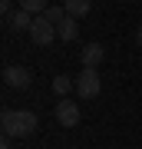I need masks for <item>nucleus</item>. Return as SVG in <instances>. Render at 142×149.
<instances>
[{
  "label": "nucleus",
  "mask_w": 142,
  "mask_h": 149,
  "mask_svg": "<svg viewBox=\"0 0 142 149\" xmlns=\"http://www.w3.org/2000/svg\"><path fill=\"white\" fill-rule=\"evenodd\" d=\"M0 126H3V136H10V139H26V136L37 133L40 119H37V113H30V109H3Z\"/></svg>",
  "instance_id": "1"
},
{
  "label": "nucleus",
  "mask_w": 142,
  "mask_h": 149,
  "mask_svg": "<svg viewBox=\"0 0 142 149\" xmlns=\"http://www.w3.org/2000/svg\"><path fill=\"white\" fill-rule=\"evenodd\" d=\"M99 90H103L99 70L96 66H83V73L76 76V96L79 100H93V96H99Z\"/></svg>",
  "instance_id": "2"
},
{
  "label": "nucleus",
  "mask_w": 142,
  "mask_h": 149,
  "mask_svg": "<svg viewBox=\"0 0 142 149\" xmlns=\"http://www.w3.org/2000/svg\"><path fill=\"white\" fill-rule=\"evenodd\" d=\"M60 33H56V27H53V23L46 20V17H37V20H33V27H30V40L37 43V47H50L53 40H56Z\"/></svg>",
  "instance_id": "3"
},
{
  "label": "nucleus",
  "mask_w": 142,
  "mask_h": 149,
  "mask_svg": "<svg viewBox=\"0 0 142 149\" xmlns=\"http://www.w3.org/2000/svg\"><path fill=\"white\" fill-rule=\"evenodd\" d=\"M56 123H60V126H66V129L79 126V106H76L73 100L60 96V103H56Z\"/></svg>",
  "instance_id": "4"
},
{
  "label": "nucleus",
  "mask_w": 142,
  "mask_h": 149,
  "mask_svg": "<svg viewBox=\"0 0 142 149\" xmlns=\"http://www.w3.org/2000/svg\"><path fill=\"white\" fill-rule=\"evenodd\" d=\"M3 83L13 86V90H26L30 86V70L26 66H7L3 70Z\"/></svg>",
  "instance_id": "5"
},
{
  "label": "nucleus",
  "mask_w": 142,
  "mask_h": 149,
  "mask_svg": "<svg viewBox=\"0 0 142 149\" xmlns=\"http://www.w3.org/2000/svg\"><path fill=\"white\" fill-rule=\"evenodd\" d=\"M106 56L103 43H89V47H83V66H99Z\"/></svg>",
  "instance_id": "6"
},
{
  "label": "nucleus",
  "mask_w": 142,
  "mask_h": 149,
  "mask_svg": "<svg viewBox=\"0 0 142 149\" xmlns=\"http://www.w3.org/2000/svg\"><path fill=\"white\" fill-rule=\"evenodd\" d=\"M56 33H60V40L73 43V40L79 37V23H76V17H66L63 23H56Z\"/></svg>",
  "instance_id": "7"
},
{
  "label": "nucleus",
  "mask_w": 142,
  "mask_h": 149,
  "mask_svg": "<svg viewBox=\"0 0 142 149\" xmlns=\"http://www.w3.org/2000/svg\"><path fill=\"white\" fill-rule=\"evenodd\" d=\"M63 7H66L69 17H76V20H79V17H86V13L93 10V0H63Z\"/></svg>",
  "instance_id": "8"
},
{
  "label": "nucleus",
  "mask_w": 142,
  "mask_h": 149,
  "mask_svg": "<svg viewBox=\"0 0 142 149\" xmlns=\"http://www.w3.org/2000/svg\"><path fill=\"white\" fill-rule=\"evenodd\" d=\"M33 20H37L33 13H26V10H20V7H17V13L10 17V27H13V30H26V33H30Z\"/></svg>",
  "instance_id": "9"
},
{
  "label": "nucleus",
  "mask_w": 142,
  "mask_h": 149,
  "mask_svg": "<svg viewBox=\"0 0 142 149\" xmlns=\"http://www.w3.org/2000/svg\"><path fill=\"white\" fill-rule=\"evenodd\" d=\"M73 76H66V73H60V76H53V93H60V96H66L69 90H73Z\"/></svg>",
  "instance_id": "10"
},
{
  "label": "nucleus",
  "mask_w": 142,
  "mask_h": 149,
  "mask_svg": "<svg viewBox=\"0 0 142 149\" xmlns=\"http://www.w3.org/2000/svg\"><path fill=\"white\" fill-rule=\"evenodd\" d=\"M46 0H20V10H26V13H33V17H40V13H46Z\"/></svg>",
  "instance_id": "11"
},
{
  "label": "nucleus",
  "mask_w": 142,
  "mask_h": 149,
  "mask_svg": "<svg viewBox=\"0 0 142 149\" xmlns=\"http://www.w3.org/2000/svg\"><path fill=\"white\" fill-rule=\"evenodd\" d=\"M43 17H46V20L53 23V27H56V23H63L69 13H66V7H46V13H43Z\"/></svg>",
  "instance_id": "12"
},
{
  "label": "nucleus",
  "mask_w": 142,
  "mask_h": 149,
  "mask_svg": "<svg viewBox=\"0 0 142 149\" xmlns=\"http://www.w3.org/2000/svg\"><path fill=\"white\" fill-rule=\"evenodd\" d=\"M0 10H3L7 17H13L17 10H13V0H0Z\"/></svg>",
  "instance_id": "13"
},
{
  "label": "nucleus",
  "mask_w": 142,
  "mask_h": 149,
  "mask_svg": "<svg viewBox=\"0 0 142 149\" xmlns=\"http://www.w3.org/2000/svg\"><path fill=\"white\" fill-rule=\"evenodd\" d=\"M136 47L142 50V23H139V30H136Z\"/></svg>",
  "instance_id": "14"
},
{
  "label": "nucleus",
  "mask_w": 142,
  "mask_h": 149,
  "mask_svg": "<svg viewBox=\"0 0 142 149\" xmlns=\"http://www.w3.org/2000/svg\"><path fill=\"white\" fill-rule=\"evenodd\" d=\"M0 149H10V136H3V143H0Z\"/></svg>",
  "instance_id": "15"
}]
</instances>
